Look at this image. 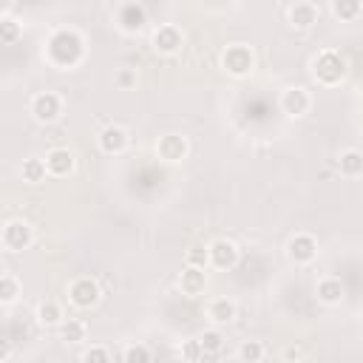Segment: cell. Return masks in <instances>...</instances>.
I'll return each mask as SVG.
<instances>
[{"mask_svg":"<svg viewBox=\"0 0 363 363\" xmlns=\"http://www.w3.org/2000/svg\"><path fill=\"white\" fill-rule=\"evenodd\" d=\"M45 54L57 68H71L82 60V37L74 28H57L45 43Z\"/></svg>","mask_w":363,"mask_h":363,"instance_id":"cell-1","label":"cell"},{"mask_svg":"<svg viewBox=\"0 0 363 363\" xmlns=\"http://www.w3.org/2000/svg\"><path fill=\"white\" fill-rule=\"evenodd\" d=\"M312 74L320 85H337L346 74V62L337 51H320L312 62Z\"/></svg>","mask_w":363,"mask_h":363,"instance_id":"cell-2","label":"cell"},{"mask_svg":"<svg viewBox=\"0 0 363 363\" xmlns=\"http://www.w3.org/2000/svg\"><path fill=\"white\" fill-rule=\"evenodd\" d=\"M0 241H3V250H6V252H20V250H26V247L34 241L31 224L23 221V218H11V221H6Z\"/></svg>","mask_w":363,"mask_h":363,"instance_id":"cell-3","label":"cell"},{"mask_svg":"<svg viewBox=\"0 0 363 363\" xmlns=\"http://www.w3.org/2000/svg\"><path fill=\"white\" fill-rule=\"evenodd\" d=\"M68 301L77 306V309H88V306H94L96 301H99V284L91 278V275H79V278H74L71 284H68Z\"/></svg>","mask_w":363,"mask_h":363,"instance_id":"cell-4","label":"cell"},{"mask_svg":"<svg viewBox=\"0 0 363 363\" xmlns=\"http://www.w3.org/2000/svg\"><path fill=\"white\" fill-rule=\"evenodd\" d=\"M31 113L37 122H54L62 113V96L54 91H40L31 96Z\"/></svg>","mask_w":363,"mask_h":363,"instance_id":"cell-5","label":"cell"},{"mask_svg":"<svg viewBox=\"0 0 363 363\" xmlns=\"http://www.w3.org/2000/svg\"><path fill=\"white\" fill-rule=\"evenodd\" d=\"M145 23H147V14H145V9H142L139 3H125V6H119V11H116V26H119L125 34L142 31Z\"/></svg>","mask_w":363,"mask_h":363,"instance_id":"cell-6","label":"cell"},{"mask_svg":"<svg viewBox=\"0 0 363 363\" xmlns=\"http://www.w3.org/2000/svg\"><path fill=\"white\" fill-rule=\"evenodd\" d=\"M221 65H224L230 74L241 77V74H247V71L252 68V51H250L247 45H230V48L221 54Z\"/></svg>","mask_w":363,"mask_h":363,"instance_id":"cell-7","label":"cell"},{"mask_svg":"<svg viewBox=\"0 0 363 363\" xmlns=\"http://www.w3.org/2000/svg\"><path fill=\"white\" fill-rule=\"evenodd\" d=\"M286 255H289L295 264H309V261H315V255H318V244H315L312 235L298 233V235L289 238V244H286Z\"/></svg>","mask_w":363,"mask_h":363,"instance_id":"cell-8","label":"cell"},{"mask_svg":"<svg viewBox=\"0 0 363 363\" xmlns=\"http://www.w3.org/2000/svg\"><path fill=\"white\" fill-rule=\"evenodd\" d=\"M210 264L216 269H233L238 264V247L227 238H216L210 244Z\"/></svg>","mask_w":363,"mask_h":363,"instance_id":"cell-9","label":"cell"},{"mask_svg":"<svg viewBox=\"0 0 363 363\" xmlns=\"http://www.w3.org/2000/svg\"><path fill=\"white\" fill-rule=\"evenodd\" d=\"M312 108V96L306 88H286L281 94V111L289 116H303Z\"/></svg>","mask_w":363,"mask_h":363,"instance_id":"cell-10","label":"cell"},{"mask_svg":"<svg viewBox=\"0 0 363 363\" xmlns=\"http://www.w3.org/2000/svg\"><path fill=\"white\" fill-rule=\"evenodd\" d=\"M128 130L122 128V125H108L102 133H99V147H102V153H122L125 147H128Z\"/></svg>","mask_w":363,"mask_h":363,"instance_id":"cell-11","label":"cell"},{"mask_svg":"<svg viewBox=\"0 0 363 363\" xmlns=\"http://www.w3.org/2000/svg\"><path fill=\"white\" fill-rule=\"evenodd\" d=\"M45 167H48V176H68L74 170V153L68 147H54L45 153Z\"/></svg>","mask_w":363,"mask_h":363,"instance_id":"cell-12","label":"cell"},{"mask_svg":"<svg viewBox=\"0 0 363 363\" xmlns=\"http://www.w3.org/2000/svg\"><path fill=\"white\" fill-rule=\"evenodd\" d=\"M153 48L159 54H176L182 48V34L176 26H159L153 31Z\"/></svg>","mask_w":363,"mask_h":363,"instance_id":"cell-13","label":"cell"},{"mask_svg":"<svg viewBox=\"0 0 363 363\" xmlns=\"http://www.w3.org/2000/svg\"><path fill=\"white\" fill-rule=\"evenodd\" d=\"M315 292H318V301L326 303V306H337V303L343 301V284H340V278H335V275H323V278L318 281Z\"/></svg>","mask_w":363,"mask_h":363,"instance_id":"cell-14","label":"cell"},{"mask_svg":"<svg viewBox=\"0 0 363 363\" xmlns=\"http://www.w3.org/2000/svg\"><path fill=\"white\" fill-rule=\"evenodd\" d=\"M156 153H159L164 162H179V159H184V153H187V142H184L182 136H176V133H167V136H162V139L156 142Z\"/></svg>","mask_w":363,"mask_h":363,"instance_id":"cell-15","label":"cell"},{"mask_svg":"<svg viewBox=\"0 0 363 363\" xmlns=\"http://www.w3.org/2000/svg\"><path fill=\"white\" fill-rule=\"evenodd\" d=\"M207 318L213 326H224L235 318V303L230 298H213L207 301Z\"/></svg>","mask_w":363,"mask_h":363,"instance_id":"cell-16","label":"cell"},{"mask_svg":"<svg viewBox=\"0 0 363 363\" xmlns=\"http://www.w3.org/2000/svg\"><path fill=\"white\" fill-rule=\"evenodd\" d=\"M179 286H182L184 295H201L204 286H207V272L201 267H187L179 275Z\"/></svg>","mask_w":363,"mask_h":363,"instance_id":"cell-17","label":"cell"},{"mask_svg":"<svg viewBox=\"0 0 363 363\" xmlns=\"http://www.w3.org/2000/svg\"><path fill=\"white\" fill-rule=\"evenodd\" d=\"M289 23L295 28H312L318 23V9L315 3H295L289 6Z\"/></svg>","mask_w":363,"mask_h":363,"instance_id":"cell-18","label":"cell"},{"mask_svg":"<svg viewBox=\"0 0 363 363\" xmlns=\"http://www.w3.org/2000/svg\"><path fill=\"white\" fill-rule=\"evenodd\" d=\"M62 320H65V312H62V306L57 301L37 303V323H43V326H60Z\"/></svg>","mask_w":363,"mask_h":363,"instance_id":"cell-19","label":"cell"},{"mask_svg":"<svg viewBox=\"0 0 363 363\" xmlns=\"http://www.w3.org/2000/svg\"><path fill=\"white\" fill-rule=\"evenodd\" d=\"M60 335H62V340H68V343H82V340L88 337V326H85V320H79V318H65V320L60 323Z\"/></svg>","mask_w":363,"mask_h":363,"instance_id":"cell-20","label":"cell"},{"mask_svg":"<svg viewBox=\"0 0 363 363\" xmlns=\"http://www.w3.org/2000/svg\"><path fill=\"white\" fill-rule=\"evenodd\" d=\"M20 292H23V286H20L17 275L14 272H3V278H0V303L11 306L20 298Z\"/></svg>","mask_w":363,"mask_h":363,"instance_id":"cell-21","label":"cell"},{"mask_svg":"<svg viewBox=\"0 0 363 363\" xmlns=\"http://www.w3.org/2000/svg\"><path fill=\"white\" fill-rule=\"evenodd\" d=\"M20 170H23V179H26V182H31V184H40V182H45V176H48L45 159H37V156L26 159Z\"/></svg>","mask_w":363,"mask_h":363,"instance_id":"cell-22","label":"cell"},{"mask_svg":"<svg viewBox=\"0 0 363 363\" xmlns=\"http://www.w3.org/2000/svg\"><path fill=\"white\" fill-rule=\"evenodd\" d=\"M337 167L343 176H360L363 173V153L360 150H343L337 159Z\"/></svg>","mask_w":363,"mask_h":363,"instance_id":"cell-23","label":"cell"},{"mask_svg":"<svg viewBox=\"0 0 363 363\" xmlns=\"http://www.w3.org/2000/svg\"><path fill=\"white\" fill-rule=\"evenodd\" d=\"M199 346H201L204 357H213V354H218V352L224 349V335H221L218 329H210V332H204V335L199 337Z\"/></svg>","mask_w":363,"mask_h":363,"instance_id":"cell-24","label":"cell"},{"mask_svg":"<svg viewBox=\"0 0 363 363\" xmlns=\"http://www.w3.org/2000/svg\"><path fill=\"white\" fill-rule=\"evenodd\" d=\"M360 0H332V14L340 20H354L360 14Z\"/></svg>","mask_w":363,"mask_h":363,"instance_id":"cell-25","label":"cell"},{"mask_svg":"<svg viewBox=\"0 0 363 363\" xmlns=\"http://www.w3.org/2000/svg\"><path fill=\"white\" fill-rule=\"evenodd\" d=\"M187 267H201V269H207L210 267V247H204V244H193L190 250H187Z\"/></svg>","mask_w":363,"mask_h":363,"instance_id":"cell-26","label":"cell"},{"mask_svg":"<svg viewBox=\"0 0 363 363\" xmlns=\"http://www.w3.org/2000/svg\"><path fill=\"white\" fill-rule=\"evenodd\" d=\"M113 357H119V354H113L111 349H105V346H88V349H82L79 352V360H91V363H108V360H113Z\"/></svg>","mask_w":363,"mask_h":363,"instance_id":"cell-27","label":"cell"},{"mask_svg":"<svg viewBox=\"0 0 363 363\" xmlns=\"http://www.w3.org/2000/svg\"><path fill=\"white\" fill-rule=\"evenodd\" d=\"M264 346L258 343V340H244L241 346H238V357L241 360H250V363H255V360H264Z\"/></svg>","mask_w":363,"mask_h":363,"instance_id":"cell-28","label":"cell"},{"mask_svg":"<svg viewBox=\"0 0 363 363\" xmlns=\"http://www.w3.org/2000/svg\"><path fill=\"white\" fill-rule=\"evenodd\" d=\"M119 360H128V363H133V360H150V349H145L139 343H128L119 352Z\"/></svg>","mask_w":363,"mask_h":363,"instance_id":"cell-29","label":"cell"},{"mask_svg":"<svg viewBox=\"0 0 363 363\" xmlns=\"http://www.w3.org/2000/svg\"><path fill=\"white\" fill-rule=\"evenodd\" d=\"M17 34H20V26L9 17V14H3V23H0V37H3V43H14L17 40Z\"/></svg>","mask_w":363,"mask_h":363,"instance_id":"cell-30","label":"cell"},{"mask_svg":"<svg viewBox=\"0 0 363 363\" xmlns=\"http://www.w3.org/2000/svg\"><path fill=\"white\" fill-rule=\"evenodd\" d=\"M116 85H119V88H130V85H136V71L122 68V71L116 74Z\"/></svg>","mask_w":363,"mask_h":363,"instance_id":"cell-31","label":"cell"}]
</instances>
